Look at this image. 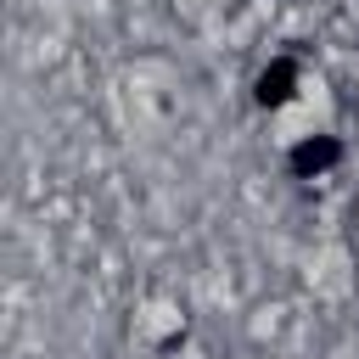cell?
Returning <instances> with one entry per match:
<instances>
[{
	"mask_svg": "<svg viewBox=\"0 0 359 359\" xmlns=\"http://www.w3.org/2000/svg\"><path fill=\"white\" fill-rule=\"evenodd\" d=\"M342 163V140L337 135H309V140H297L292 151H286V168L297 174V180H314V174H325V168H337Z\"/></svg>",
	"mask_w": 359,
	"mask_h": 359,
	"instance_id": "1",
	"label": "cell"
},
{
	"mask_svg": "<svg viewBox=\"0 0 359 359\" xmlns=\"http://www.w3.org/2000/svg\"><path fill=\"white\" fill-rule=\"evenodd\" d=\"M292 90H297V56H275L252 79V101L258 107H280V101H292Z\"/></svg>",
	"mask_w": 359,
	"mask_h": 359,
	"instance_id": "2",
	"label": "cell"
}]
</instances>
